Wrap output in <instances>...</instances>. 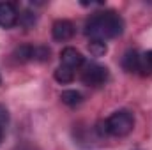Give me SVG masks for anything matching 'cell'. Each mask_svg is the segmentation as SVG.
<instances>
[{"label":"cell","mask_w":152,"mask_h":150,"mask_svg":"<svg viewBox=\"0 0 152 150\" xmlns=\"http://www.w3.org/2000/svg\"><path fill=\"white\" fill-rule=\"evenodd\" d=\"M20 23H21L23 27H32V25L36 23V14H32V12H23V14H20Z\"/></svg>","instance_id":"obj_15"},{"label":"cell","mask_w":152,"mask_h":150,"mask_svg":"<svg viewBox=\"0 0 152 150\" xmlns=\"http://www.w3.org/2000/svg\"><path fill=\"white\" fill-rule=\"evenodd\" d=\"M32 60H36V62H46V60H50V50L46 46H34Z\"/></svg>","instance_id":"obj_13"},{"label":"cell","mask_w":152,"mask_h":150,"mask_svg":"<svg viewBox=\"0 0 152 150\" xmlns=\"http://www.w3.org/2000/svg\"><path fill=\"white\" fill-rule=\"evenodd\" d=\"M124 32V20L115 11H101L94 12L85 23V34L90 41H108L122 36Z\"/></svg>","instance_id":"obj_1"},{"label":"cell","mask_w":152,"mask_h":150,"mask_svg":"<svg viewBox=\"0 0 152 150\" xmlns=\"http://www.w3.org/2000/svg\"><path fill=\"white\" fill-rule=\"evenodd\" d=\"M88 51H90L92 57H103L108 51V48H106V42H103V41H90L88 42Z\"/></svg>","instance_id":"obj_12"},{"label":"cell","mask_w":152,"mask_h":150,"mask_svg":"<svg viewBox=\"0 0 152 150\" xmlns=\"http://www.w3.org/2000/svg\"><path fill=\"white\" fill-rule=\"evenodd\" d=\"M55 79L58 83H62V85L64 83H71L75 79V71L69 69V67H66V66H58L57 71H55Z\"/></svg>","instance_id":"obj_9"},{"label":"cell","mask_w":152,"mask_h":150,"mask_svg":"<svg viewBox=\"0 0 152 150\" xmlns=\"http://www.w3.org/2000/svg\"><path fill=\"white\" fill-rule=\"evenodd\" d=\"M0 83H2V78H0Z\"/></svg>","instance_id":"obj_16"},{"label":"cell","mask_w":152,"mask_h":150,"mask_svg":"<svg viewBox=\"0 0 152 150\" xmlns=\"http://www.w3.org/2000/svg\"><path fill=\"white\" fill-rule=\"evenodd\" d=\"M51 36L55 41H69V39L75 36V25L69 21V20H57L51 27Z\"/></svg>","instance_id":"obj_5"},{"label":"cell","mask_w":152,"mask_h":150,"mask_svg":"<svg viewBox=\"0 0 152 150\" xmlns=\"http://www.w3.org/2000/svg\"><path fill=\"white\" fill-rule=\"evenodd\" d=\"M32 51H34V46L23 44V46H20V48L14 51V57H16V60H20V62H28V60H32Z\"/></svg>","instance_id":"obj_11"},{"label":"cell","mask_w":152,"mask_h":150,"mask_svg":"<svg viewBox=\"0 0 152 150\" xmlns=\"http://www.w3.org/2000/svg\"><path fill=\"white\" fill-rule=\"evenodd\" d=\"M83 64H85V57L76 48L67 46V48L62 50V53H60V66H66V67H69L73 71H78L80 67H83Z\"/></svg>","instance_id":"obj_4"},{"label":"cell","mask_w":152,"mask_h":150,"mask_svg":"<svg viewBox=\"0 0 152 150\" xmlns=\"http://www.w3.org/2000/svg\"><path fill=\"white\" fill-rule=\"evenodd\" d=\"M80 78H81L83 85L97 88V87H103L108 81L110 73H108V69L104 66L96 64V62H88V64H83V69H81V76Z\"/></svg>","instance_id":"obj_3"},{"label":"cell","mask_w":152,"mask_h":150,"mask_svg":"<svg viewBox=\"0 0 152 150\" xmlns=\"http://www.w3.org/2000/svg\"><path fill=\"white\" fill-rule=\"evenodd\" d=\"M18 23V11L14 4L2 2L0 4V27L2 28H12Z\"/></svg>","instance_id":"obj_6"},{"label":"cell","mask_w":152,"mask_h":150,"mask_svg":"<svg viewBox=\"0 0 152 150\" xmlns=\"http://www.w3.org/2000/svg\"><path fill=\"white\" fill-rule=\"evenodd\" d=\"M104 125H106V134L115 136V138H124L133 131L134 117L127 110H118L104 120Z\"/></svg>","instance_id":"obj_2"},{"label":"cell","mask_w":152,"mask_h":150,"mask_svg":"<svg viewBox=\"0 0 152 150\" xmlns=\"http://www.w3.org/2000/svg\"><path fill=\"white\" fill-rule=\"evenodd\" d=\"M7 124H9V113H7V110L0 104V143H2V140H4Z\"/></svg>","instance_id":"obj_14"},{"label":"cell","mask_w":152,"mask_h":150,"mask_svg":"<svg viewBox=\"0 0 152 150\" xmlns=\"http://www.w3.org/2000/svg\"><path fill=\"white\" fill-rule=\"evenodd\" d=\"M140 73L142 74H152V50L140 53Z\"/></svg>","instance_id":"obj_10"},{"label":"cell","mask_w":152,"mask_h":150,"mask_svg":"<svg viewBox=\"0 0 152 150\" xmlns=\"http://www.w3.org/2000/svg\"><path fill=\"white\" fill-rule=\"evenodd\" d=\"M122 67L127 73H140V53L136 50H129L122 57Z\"/></svg>","instance_id":"obj_7"},{"label":"cell","mask_w":152,"mask_h":150,"mask_svg":"<svg viewBox=\"0 0 152 150\" xmlns=\"http://www.w3.org/2000/svg\"><path fill=\"white\" fill-rule=\"evenodd\" d=\"M60 99H62V103H64V104H67V106L75 108V106H78V104H81L83 95H81L78 90H64V92L60 94Z\"/></svg>","instance_id":"obj_8"}]
</instances>
